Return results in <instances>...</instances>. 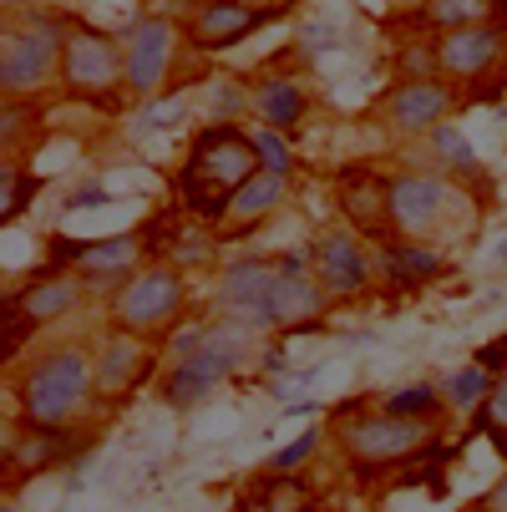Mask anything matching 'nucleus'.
Returning <instances> with one entry per match:
<instances>
[{
	"label": "nucleus",
	"mask_w": 507,
	"mask_h": 512,
	"mask_svg": "<svg viewBox=\"0 0 507 512\" xmlns=\"http://www.w3.org/2000/svg\"><path fill=\"white\" fill-rule=\"evenodd\" d=\"M97 401H102L97 355L87 345H46L16 376L21 426H36V431H77Z\"/></svg>",
	"instance_id": "f257e3e1"
},
{
	"label": "nucleus",
	"mask_w": 507,
	"mask_h": 512,
	"mask_svg": "<svg viewBox=\"0 0 507 512\" xmlns=\"http://www.w3.org/2000/svg\"><path fill=\"white\" fill-rule=\"evenodd\" d=\"M259 173V153H254V132H244V122H208L188 158L178 163V203L188 218H224V208L234 203V193Z\"/></svg>",
	"instance_id": "f03ea898"
},
{
	"label": "nucleus",
	"mask_w": 507,
	"mask_h": 512,
	"mask_svg": "<svg viewBox=\"0 0 507 512\" xmlns=\"http://www.w3.org/2000/svg\"><path fill=\"white\" fill-rule=\"evenodd\" d=\"M259 330L239 325V320H213L203 330H188L178 340H168V371L158 381V396L168 406H198L203 396L219 391L239 365L249 360V345H254Z\"/></svg>",
	"instance_id": "7ed1b4c3"
},
{
	"label": "nucleus",
	"mask_w": 507,
	"mask_h": 512,
	"mask_svg": "<svg viewBox=\"0 0 507 512\" xmlns=\"http://www.w3.org/2000/svg\"><path fill=\"white\" fill-rule=\"evenodd\" d=\"M183 315H188V279L173 259H148L107 295L112 330H127L142 340L173 335L183 325Z\"/></svg>",
	"instance_id": "20e7f679"
},
{
	"label": "nucleus",
	"mask_w": 507,
	"mask_h": 512,
	"mask_svg": "<svg viewBox=\"0 0 507 512\" xmlns=\"http://www.w3.org/2000/svg\"><path fill=\"white\" fill-rule=\"evenodd\" d=\"M61 87L66 97L92 102V107H117L127 97V61H122V36L71 21L66 46H61Z\"/></svg>",
	"instance_id": "39448f33"
},
{
	"label": "nucleus",
	"mask_w": 507,
	"mask_h": 512,
	"mask_svg": "<svg viewBox=\"0 0 507 512\" xmlns=\"http://www.w3.org/2000/svg\"><path fill=\"white\" fill-rule=\"evenodd\" d=\"M431 426H437V421L391 416L381 406V411H355V416L335 421V442H340L345 462L360 477H371V472H386V467H401V462L421 457L426 442H431Z\"/></svg>",
	"instance_id": "423d86ee"
},
{
	"label": "nucleus",
	"mask_w": 507,
	"mask_h": 512,
	"mask_svg": "<svg viewBox=\"0 0 507 512\" xmlns=\"http://www.w3.org/2000/svg\"><path fill=\"white\" fill-rule=\"evenodd\" d=\"M61 46H66L61 21L16 16L0 31V92L31 102V92H46L51 82H61Z\"/></svg>",
	"instance_id": "0eeeda50"
},
{
	"label": "nucleus",
	"mask_w": 507,
	"mask_h": 512,
	"mask_svg": "<svg viewBox=\"0 0 507 512\" xmlns=\"http://www.w3.org/2000/svg\"><path fill=\"white\" fill-rule=\"evenodd\" d=\"M188 46L183 26L163 11H148V16H137L127 31H122V61H127V97L137 102H153L168 77H173V66H178V51Z\"/></svg>",
	"instance_id": "6e6552de"
},
{
	"label": "nucleus",
	"mask_w": 507,
	"mask_h": 512,
	"mask_svg": "<svg viewBox=\"0 0 507 512\" xmlns=\"http://www.w3.org/2000/svg\"><path fill=\"white\" fill-rule=\"evenodd\" d=\"M452 208H462V188L447 173H391V234L431 244Z\"/></svg>",
	"instance_id": "1a4fd4ad"
},
{
	"label": "nucleus",
	"mask_w": 507,
	"mask_h": 512,
	"mask_svg": "<svg viewBox=\"0 0 507 512\" xmlns=\"http://www.w3.org/2000/svg\"><path fill=\"white\" fill-rule=\"evenodd\" d=\"M310 274L330 300H355L376 284V249L360 239L355 229H325L310 244Z\"/></svg>",
	"instance_id": "9d476101"
},
{
	"label": "nucleus",
	"mask_w": 507,
	"mask_h": 512,
	"mask_svg": "<svg viewBox=\"0 0 507 512\" xmlns=\"http://www.w3.org/2000/svg\"><path fill=\"white\" fill-rule=\"evenodd\" d=\"M335 193H340V213L350 218V229L360 239H396L391 234V173L350 163L340 168Z\"/></svg>",
	"instance_id": "9b49d317"
},
{
	"label": "nucleus",
	"mask_w": 507,
	"mask_h": 512,
	"mask_svg": "<svg viewBox=\"0 0 507 512\" xmlns=\"http://www.w3.org/2000/svg\"><path fill=\"white\" fill-rule=\"evenodd\" d=\"M274 284H279V259H234L219 274V310L249 330H269Z\"/></svg>",
	"instance_id": "f8f14e48"
},
{
	"label": "nucleus",
	"mask_w": 507,
	"mask_h": 512,
	"mask_svg": "<svg viewBox=\"0 0 507 512\" xmlns=\"http://www.w3.org/2000/svg\"><path fill=\"white\" fill-rule=\"evenodd\" d=\"M452 82L447 77H406L391 87L386 97V127L401 132V137H431L447 112H452Z\"/></svg>",
	"instance_id": "ddd939ff"
},
{
	"label": "nucleus",
	"mask_w": 507,
	"mask_h": 512,
	"mask_svg": "<svg viewBox=\"0 0 507 512\" xmlns=\"http://www.w3.org/2000/svg\"><path fill=\"white\" fill-rule=\"evenodd\" d=\"M51 254H61L51 269H71L87 284H102V279L122 284L132 269H142V234H107V239H82V244L56 239Z\"/></svg>",
	"instance_id": "4468645a"
},
{
	"label": "nucleus",
	"mask_w": 507,
	"mask_h": 512,
	"mask_svg": "<svg viewBox=\"0 0 507 512\" xmlns=\"http://www.w3.org/2000/svg\"><path fill=\"white\" fill-rule=\"evenodd\" d=\"M325 289L310 274V254H279V284L269 300V330H305L325 315Z\"/></svg>",
	"instance_id": "2eb2a0df"
},
{
	"label": "nucleus",
	"mask_w": 507,
	"mask_h": 512,
	"mask_svg": "<svg viewBox=\"0 0 507 512\" xmlns=\"http://www.w3.org/2000/svg\"><path fill=\"white\" fill-rule=\"evenodd\" d=\"M502 56H507V26L502 21L437 36V66H442L447 82H477L492 66H502Z\"/></svg>",
	"instance_id": "dca6fc26"
},
{
	"label": "nucleus",
	"mask_w": 507,
	"mask_h": 512,
	"mask_svg": "<svg viewBox=\"0 0 507 512\" xmlns=\"http://www.w3.org/2000/svg\"><path fill=\"white\" fill-rule=\"evenodd\" d=\"M264 21H269V16H264V11H254L249 0H203V6L188 16L183 36H188V46H193V51L213 56V51H229V46L249 41Z\"/></svg>",
	"instance_id": "f3484780"
},
{
	"label": "nucleus",
	"mask_w": 507,
	"mask_h": 512,
	"mask_svg": "<svg viewBox=\"0 0 507 512\" xmlns=\"http://www.w3.org/2000/svg\"><path fill=\"white\" fill-rule=\"evenodd\" d=\"M97 386H102V401H122L137 391V381H148L153 376V345L142 340V335H127V330H112L97 350Z\"/></svg>",
	"instance_id": "a211bd4d"
},
{
	"label": "nucleus",
	"mask_w": 507,
	"mask_h": 512,
	"mask_svg": "<svg viewBox=\"0 0 507 512\" xmlns=\"http://www.w3.org/2000/svg\"><path fill=\"white\" fill-rule=\"evenodd\" d=\"M82 295H87V279H82V274H71V269H46V274H36L26 289L6 295V300L21 310V320H26L31 330H41V325L66 320L71 310L82 305Z\"/></svg>",
	"instance_id": "6ab92c4d"
},
{
	"label": "nucleus",
	"mask_w": 507,
	"mask_h": 512,
	"mask_svg": "<svg viewBox=\"0 0 507 512\" xmlns=\"http://www.w3.org/2000/svg\"><path fill=\"white\" fill-rule=\"evenodd\" d=\"M249 112L259 127H279V132H295L310 117V87L289 71H264V77L249 82Z\"/></svg>",
	"instance_id": "aec40b11"
},
{
	"label": "nucleus",
	"mask_w": 507,
	"mask_h": 512,
	"mask_svg": "<svg viewBox=\"0 0 507 512\" xmlns=\"http://www.w3.org/2000/svg\"><path fill=\"white\" fill-rule=\"evenodd\" d=\"M376 269L396 284V289H426L431 279L447 274V259L431 249V244H416V239H386L376 249Z\"/></svg>",
	"instance_id": "412c9836"
},
{
	"label": "nucleus",
	"mask_w": 507,
	"mask_h": 512,
	"mask_svg": "<svg viewBox=\"0 0 507 512\" xmlns=\"http://www.w3.org/2000/svg\"><path fill=\"white\" fill-rule=\"evenodd\" d=\"M66 436H71V431H36V426H21V421H16L11 452H6V487L16 492L26 477L56 467V457L66 452Z\"/></svg>",
	"instance_id": "4be33fe9"
},
{
	"label": "nucleus",
	"mask_w": 507,
	"mask_h": 512,
	"mask_svg": "<svg viewBox=\"0 0 507 512\" xmlns=\"http://www.w3.org/2000/svg\"><path fill=\"white\" fill-rule=\"evenodd\" d=\"M289 198V178L284 173H269V168H259L239 193H234V203L224 208V229L229 234H239V229H254V224H264V218L279 208Z\"/></svg>",
	"instance_id": "5701e85b"
},
{
	"label": "nucleus",
	"mask_w": 507,
	"mask_h": 512,
	"mask_svg": "<svg viewBox=\"0 0 507 512\" xmlns=\"http://www.w3.org/2000/svg\"><path fill=\"white\" fill-rule=\"evenodd\" d=\"M487 21H497V0H426L421 6V26L437 31V36L487 26Z\"/></svg>",
	"instance_id": "b1692460"
},
{
	"label": "nucleus",
	"mask_w": 507,
	"mask_h": 512,
	"mask_svg": "<svg viewBox=\"0 0 507 512\" xmlns=\"http://www.w3.org/2000/svg\"><path fill=\"white\" fill-rule=\"evenodd\" d=\"M431 153H437V163H442V173H447L452 183H477V178H482V158L472 153L467 132L452 127V122H442L437 132H431Z\"/></svg>",
	"instance_id": "393cba45"
},
{
	"label": "nucleus",
	"mask_w": 507,
	"mask_h": 512,
	"mask_svg": "<svg viewBox=\"0 0 507 512\" xmlns=\"http://www.w3.org/2000/svg\"><path fill=\"white\" fill-rule=\"evenodd\" d=\"M310 502H315L310 482H300L295 472H274L264 487H254L244 512H310Z\"/></svg>",
	"instance_id": "a878e982"
},
{
	"label": "nucleus",
	"mask_w": 507,
	"mask_h": 512,
	"mask_svg": "<svg viewBox=\"0 0 507 512\" xmlns=\"http://www.w3.org/2000/svg\"><path fill=\"white\" fill-rule=\"evenodd\" d=\"M472 416H477L472 426L487 436V442H492L502 457H507V371L492 376V386H487V396H482V406H477Z\"/></svg>",
	"instance_id": "bb28decb"
},
{
	"label": "nucleus",
	"mask_w": 507,
	"mask_h": 512,
	"mask_svg": "<svg viewBox=\"0 0 507 512\" xmlns=\"http://www.w3.org/2000/svg\"><path fill=\"white\" fill-rule=\"evenodd\" d=\"M213 254H219V239L203 229V218H188V224H178V239L168 244L163 259H173L178 269H188V264H208Z\"/></svg>",
	"instance_id": "cd10ccee"
},
{
	"label": "nucleus",
	"mask_w": 507,
	"mask_h": 512,
	"mask_svg": "<svg viewBox=\"0 0 507 512\" xmlns=\"http://www.w3.org/2000/svg\"><path fill=\"white\" fill-rule=\"evenodd\" d=\"M487 386H492V371L472 360V365H462V371H452V376L442 381V396H447V406H457V411H477L482 396H487Z\"/></svg>",
	"instance_id": "c85d7f7f"
},
{
	"label": "nucleus",
	"mask_w": 507,
	"mask_h": 512,
	"mask_svg": "<svg viewBox=\"0 0 507 512\" xmlns=\"http://www.w3.org/2000/svg\"><path fill=\"white\" fill-rule=\"evenodd\" d=\"M391 416H411V421H437L442 416V406H447V396H442V386H406V391H391L386 401H381Z\"/></svg>",
	"instance_id": "c756f323"
},
{
	"label": "nucleus",
	"mask_w": 507,
	"mask_h": 512,
	"mask_svg": "<svg viewBox=\"0 0 507 512\" xmlns=\"http://www.w3.org/2000/svg\"><path fill=\"white\" fill-rule=\"evenodd\" d=\"M254 153H259V168L295 178V148H289V132H279V127H254Z\"/></svg>",
	"instance_id": "7c9ffc66"
},
{
	"label": "nucleus",
	"mask_w": 507,
	"mask_h": 512,
	"mask_svg": "<svg viewBox=\"0 0 507 512\" xmlns=\"http://www.w3.org/2000/svg\"><path fill=\"white\" fill-rule=\"evenodd\" d=\"M320 426H310V431H300L295 436V442H289V447H279L274 457H269V472H300L305 467V457H315V447H320Z\"/></svg>",
	"instance_id": "2f4dec72"
},
{
	"label": "nucleus",
	"mask_w": 507,
	"mask_h": 512,
	"mask_svg": "<svg viewBox=\"0 0 507 512\" xmlns=\"http://www.w3.org/2000/svg\"><path fill=\"white\" fill-rule=\"evenodd\" d=\"M0 183H6V208H0V218H6V224H16V218L26 213V203H31V193L41 188V178H31L26 168H11Z\"/></svg>",
	"instance_id": "473e14b6"
},
{
	"label": "nucleus",
	"mask_w": 507,
	"mask_h": 512,
	"mask_svg": "<svg viewBox=\"0 0 507 512\" xmlns=\"http://www.w3.org/2000/svg\"><path fill=\"white\" fill-rule=\"evenodd\" d=\"M477 512H507V472L487 487V497H482V507Z\"/></svg>",
	"instance_id": "72a5a7b5"
},
{
	"label": "nucleus",
	"mask_w": 507,
	"mask_h": 512,
	"mask_svg": "<svg viewBox=\"0 0 507 512\" xmlns=\"http://www.w3.org/2000/svg\"><path fill=\"white\" fill-rule=\"evenodd\" d=\"M254 11H264V16H274V11H284V6H295V0H249Z\"/></svg>",
	"instance_id": "f704fd0d"
},
{
	"label": "nucleus",
	"mask_w": 507,
	"mask_h": 512,
	"mask_svg": "<svg viewBox=\"0 0 507 512\" xmlns=\"http://www.w3.org/2000/svg\"><path fill=\"white\" fill-rule=\"evenodd\" d=\"M396 6H416V11H421V6H426V0H396Z\"/></svg>",
	"instance_id": "c9c22d12"
},
{
	"label": "nucleus",
	"mask_w": 507,
	"mask_h": 512,
	"mask_svg": "<svg viewBox=\"0 0 507 512\" xmlns=\"http://www.w3.org/2000/svg\"><path fill=\"white\" fill-rule=\"evenodd\" d=\"M0 512H21V507H16V502H0Z\"/></svg>",
	"instance_id": "e433bc0d"
}]
</instances>
